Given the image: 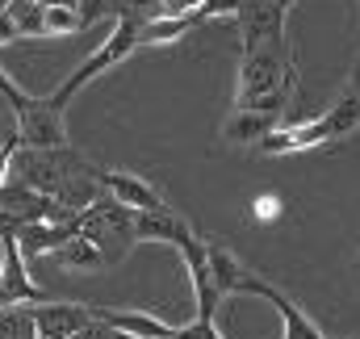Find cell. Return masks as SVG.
Returning <instances> with one entry per match:
<instances>
[{
  "mask_svg": "<svg viewBox=\"0 0 360 339\" xmlns=\"http://www.w3.org/2000/svg\"><path fill=\"white\" fill-rule=\"evenodd\" d=\"M17 139L30 151H68V126H63V109H55L46 96L34 101V109H25L17 117Z\"/></svg>",
  "mask_w": 360,
  "mask_h": 339,
  "instance_id": "277c9868",
  "label": "cell"
},
{
  "mask_svg": "<svg viewBox=\"0 0 360 339\" xmlns=\"http://www.w3.org/2000/svg\"><path fill=\"white\" fill-rule=\"evenodd\" d=\"M8 17L17 25L21 38H42V21H46V0H13Z\"/></svg>",
  "mask_w": 360,
  "mask_h": 339,
  "instance_id": "5bb4252c",
  "label": "cell"
},
{
  "mask_svg": "<svg viewBox=\"0 0 360 339\" xmlns=\"http://www.w3.org/2000/svg\"><path fill=\"white\" fill-rule=\"evenodd\" d=\"M239 293H256V298H269L272 306H276V314H281V339H323V331L276 289V285H269V281H260L256 272H248V281H243V289Z\"/></svg>",
  "mask_w": 360,
  "mask_h": 339,
  "instance_id": "52a82bcc",
  "label": "cell"
},
{
  "mask_svg": "<svg viewBox=\"0 0 360 339\" xmlns=\"http://www.w3.org/2000/svg\"><path fill=\"white\" fill-rule=\"evenodd\" d=\"M55 260H59L63 268H76V272H92V268H105V264H109V260H105V252H101L96 243H89L84 235L68 239V243L55 252Z\"/></svg>",
  "mask_w": 360,
  "mask_h": 339,
  "instance_id": "7c38bea8",
  "label": "cell"
},
{
  "mask_svg": "<svg viewBox=\"0 0 360 339\" xmlns=\"http://www.w3.org/2000/svg\"><path fill=\"white\" fill-rule=\"evenodd\" d=\"M210 272H214V289L226 298V293H239L243 281H248V268L226 252L222 243H210Z\"/></svg>",
  "mask_w": 360,
  "mask_h": 339,
  "instance_id": "30bf717a",
  "label": "cell"
},
{
  "mask_svg": "<svg viewBox=\"0 0 360 339\" xmlns=\"http://www.w3.org/2000/svg\"><path fill=\"white\" fill-rule=\"evenodd\" d=\"M89 30V17L72 4H46V21H42V38H59V34H80Z\"/></svg>",
  "mask_w": 360,
  "mask_h": 339,
  "instance_id": "4fadbf2b",
  "label": "cell"
},
{
  "mask_svg": "<svg viewBox=\"0 0 360 339\" xmlns=\"http://www.w3.org/2000/svg\"><path fill=\"white\" fill-rule=\"evenodd\" d=\"M252 218H256V222H272V218H281V197L260 193V197L252 201Z\"/></svg>",
  "mask_w": 360,
  "mask_h": 339,
  "instance_id": "ac0fdd59",
  "label": "cell"
},
{
  "mask_svg": "<svg viewBox=\"0 0 360 339\" xmlns=\"http://www.w3.org/2000/svg\"><path fill=\"white\" fill-rule=\"evenodd\" d=\"M201 21L197 17H147L143 21V34H139V46H164V42H176L188 30H197Z\"/></svg>",
  "mask_w": 360,
  "mask_h": 339,
  "instance_id": "8fae6325",
  "label": "cell"
},
{
  "mask_svg": "<svg viewBox=\"0 0 360 339\" xmlns=\"http://www.w3.org/2000/svg\"><path fill=\"white\" fill-rule=\"evenodd\" d=\"M172 339H222L218 335V327L210 323V319H193V323H184L172 331Z\"/></svg>",
  "mask_w": 360,
  "mask_h": 339,
  "instance_id": "9a60e30c",
  "label": "cell"
},
{
  "mask_svg": "<svg viewBox=\"0 0 360 339\" xmlns=\"http://www.w3.org/2000/svg\"><path fill=\"white\" fill-rule=\"evenodd\" d=\"M0 109H8V101H4V96H0Z\"/></svg>",
  "mask_w": 360,
  "mask_h": 339,
  "instance_id": "ffe728a7",
  "label": "cell"
},
{
  "mask_svg": "<svg viewBox=\"0 0 360 339\" xmlns=\"http://www.w3.org/2000/svg\"><path fill=\"white\" fill-rule=\"evenodd\" d=\"M356 268H360V255H356Z\"/></svg>",
  "mask_w": 360,
  "mask_h": 339,
  "instance_id": "44dd1931",
  "label": "cell"
},
{
  "mask_svg": "<svg viewBox=\"0 0 360 339\" xmlns=\"http://www.w3.org/2000/svg\"><path fill=\"white\" fill-rule=\"evenodd\" d=\"M285 17H289V0H243L239 8V38H243V55L256 51H276V55H293L285 42Z\"/></svg>",
  "mask_w": 360,
  "mask_h": 339,
  "instance_id": "3957f363",
  "label": "cell"
},
{
  "mask_svg": "<svg viewBox=\"0 0 360 339\" xmlns=\"http://www.w3.org/2000/svg\"><path fill=\"white\" fill-rule=\"evenodd\" d=\"M101 184L109 188V197H113L117 205H126V210H134V214H164V210H168L164 197H160V188L147 184L143 176H134V172L101 168Z\"/></svg>",
  "mask_w": 360,
  "mask_h": 339,
  "instance_id": "8992f818",
  "label": "cell"
},
{
  "mask_svg": "<svg viewBox=\"0 0 360 339\" xmlns=\"http://www.w3.org/2000/svg\"><path fill=\"white\" fill-rule=\"evenodd\" d=\"M360 126V92L344 96L340 105H331L327 113H319L314 122H297V126H276L269 139H260V155H293V151H310L323 147L331 139H344Z\"/></svg>",
  "mask_w": 360,
  "mask_h": 339,
  "instance_id": "6da1fadb",
  "label": "cell"
},
{
  "mask_svg": "<svg viewBox=\"0 0 360 339\" xmlns=\"http://www.w3.org/2000/svg\"><path fill=\"white\" fill-rule=\"evenodd\" d=\"M210 0H164L155 17H197Z\"/></svg>",
  "mask_w": 360,
  "mask_h": 339,
  "instance_id": "e0dca14e",
  "label": "cell"
},
{
  "mask_svg": "<svg viewBox=\"0 0 360 339\" xmlns=\"http://www.w3.org/2000/svg\"><path fill=\"white\" fill-rule=\"evenodd\" d=\"M76 235H80V218H72V222H25L17 231V248H21V260L25 264H34L42 255H55L68 239H76Z\"/></svg>",
  "mask_w": 360,
  "mask_h": 339,
  "instance_id": "ba28073f",
  "label": "cell"
},
{
  "mask_svg": "<svg viewBox=\"0 0 360 339\" xmlns=\"http://www.w3.org/2000/svg\"><path fill=\"white\" fill-rule=\"evenodd\" d=\"M17 151H21V139H17V134H8V139L0 143V188L13 180V160H17Z\"/></svg>",
  "mask_w": 360,
  "mask_h": 339,
  "instance_id": "2e32d148",
  "label": "cell"
},
{
  "mask_svg": "<svg viewBox=\"0 0 360 339\" xmlns=\"http://www.w3.org/2000/svg\"><path fill=\"white\" fill-rule=\"evenodd\" d=\"M139 34H143V17H134V13H117V17H113V30H109V38H101V46H96L89 59H84V63H80L63 84L55 88L46 101H51L55 109H68V101H72L76 92H84L96 76H105L113 63H122V59H130V55L139 51Z\"/></svg>",
  "mask_w": 360,
  "mask_h": 339,
  "instance_id": "7a4b0ae2",
  "label": "cell"
},
{
  "mask_svg": "<svg viewBox=\"0 0 360 339\" xmlns=\"http://www.w3.org/2000/svg\"><path fill=\"white\" fill-rule=\"evenodd\" d=\"M276 117L272 113H256V109H235L231 117H226V126H222V134L231 139V143H239V147H248V143H256L260 147V139H269Z\"/></svg>",
  "mask_w": 360,
  "mask_h": 339,
  "instance_id": "9c48e42d",
  "label": "cell"
},
{
  "mask_svg": "<svg viewBox=\"0 0 360 339\" xmlns=\"http://www.w3.org/2000/svg\"><path fill=\"white\" fill-rule=\"evenodd\" d=\"M8 239L13 235H0V276H4V260H8Z\"/></svg>",
  "mask_w": 360,
  "mask_h": 339,
  "instance_id": "d6986e66",
  "label": "cell"
},
{
  "mask_svg": "<svg viewBox=\"0 0 360 339\" xmlns=\"http://www.w3.org/2000/svg\"><path fill=\"white\" fill-rule=\"evenodd\" d=\"M30 310H34L38 339H76L96 323L92 306H84V302H46V306H30Z\"/></svg>",
  "mask_w": 360,
  "mask_h": 339,
  "instance_id": "5b68a950",
  "label": "cell"
}]
</instances>
